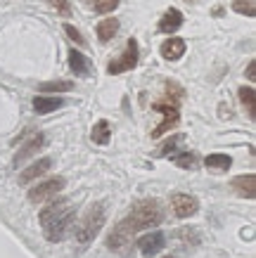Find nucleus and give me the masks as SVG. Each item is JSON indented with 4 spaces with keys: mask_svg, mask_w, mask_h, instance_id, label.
Wrapping results in <instances>:
<instances>
[{
    "mask_svg": "<svg viewBox=\"0 0 256 258\" xmlns=\"http://www.w3.org/2000/svg\"><path fill=\"white\" fill-rule=\"evenodd\" d=\"M74 218H76V209L69 202H64V199L47 204L38 216L47 242H62L64 237L71 232V227H74Z\"/></svg>",
    "mask_w": 256,
    "mask_h": 258,
    "instance_id": "nucleus-1",
    "label": "nucleus"
},
{
    "mask_svg": "<svg viewBox=\"0 0 256 258\" xmlns=\"http://www.w3.org/2000/svg\"><path fill=\"white\" fill-rule=\"evenodd\" d=\"M162 218H164L162 204L157 202V199H142V202H138L131 209L128 218H126V223H128V225L138 232V230H149V227H157L159 223H162Z\"/></svg>",
    "mask_w": 256,
    "mask_h": 258,
    "instance_id": "nucleus-2",
    "label": "nucleus"
},
{
    "mask_svg": "<svg viewBox=\"0 0 256 258\" xmlns=\"http://www.w3.org/2000/svg\"><path fill=\"white\" fill-rule=\"evenodd\" d=\"M105 218H107V213H105V204H95V206H90V211L85 213V218L81 220V225L76 227V232H74V237H76L78 244H90L95 239V237L100 235L102 225H105Z\"/></svg>",
    "mask_w": 256,
    "mask_h": 258,
    "instance_id": "nucleus-3",
    "label": "nucleus"
},
{
    "mask_svg": "<svg viewBox=\"0 0 256 258\" xmlns=\"http://www.w3.org/2000/svg\"><path fill=\"white\" fill-rule=\"evenodd\" d=\"M133 235H135V230H133L126 220H121L112 232H109V239H107V246L112 251H117V253H128L133 246Z\"/></svg>",
    "mask_w": 256,
    "mask_h": 258,
    "instance_id": "nucleus-4",
    "label": "nucleus"
},
{
    "mask_svg": "<svg viewBox=\"0 0 256 258\" xmlns=\"http://www.w3.org/2000/svg\"><path fill=\"white\" fill-rule=\"evenodd\" d=\"M138 57H140L138 43L131 38V40H128V45H126V50H124V55L109 64L107 71H109V74H124V71L135 69V64H138Z\"/></svg>",
    "mask_w": 256,
    "mask_h": 258,
    "instance_id": "nucleus-5",
    "label": "nucleus"
},
{
    "mask_svg": "<svg viewBox=\"0 0 256 258\" xmlns=\"http://www.w3.org/2000/svg\"><path fill=\"white\" fill-rule=\"evenodd\" d=\"M155 109L162 111L164 116H166L162 123L157 125L155 131H152V138H162L166 131H171L173 125H178V107H176V104H171V102H157Z\"/></svg>",
    "mask_w": 256,
    "mask_h": 258,
    "instance_id": "nucleus-6",
    "label": "nucleus"
},
{
    "mask_svg": "<svg viewBox=\"0 0 256 258\" xmlns=\"http://www.w3.org/2000/svg\"><path fill=\"white\" fill-rule=\"evenodd\" d=\"M64 189V180L62 178H50L45 182H40L36 187L29 192V199L31 202H45V199H53L57 192H62Z\"/></svg>",
    "mask_w": 256,
    "mask_h": 258,
    "instance_id": "nucleus-7",
    "label": "nucleus"
},
{
    "mask_svg": "<svg viewBox=\"0 0 256 258\" xmlns=\"http://www.w3.org/2000/svg\"><path fill=\"white\" fill-rule=\"evenodd\" d=\"M171 206H173L178 218H190V216L199 211V202L190 195H173L171 197Z\"/></svg>",
    "mask_w": 256,
    "mask_h": 258,
    "instance_id": "nucleus-8",
    "label": "nucleus"
},
{
    "mask_svg": "<svg viewBox=\"0 0 256 258\" xmlns=\"http://www.w3.org/2000/svg\"><path fill=\"white\" fill-rule=\"evenodd\" d=\"M164 242H166V237H164L162 232H149V235L138 239V249H140V253L152 256V253H159V251L164 249Z\"/></svg>",
    "mask_w": 256,
    "mask_h": 258,
    "instance_id": "nucleus-9",
    "label": "nucleus"
},
{
    "mask_svg": "<svg viewBox=\"0 0 256 258\" xmlns=\"http://www.w3.org/2000/svg\"><path fill=\"white\" fill-rule=\"evenodd\" d=\"M53 168V159L50 157H43V159H38L33 166H29L26 171L19 175V182L22 185H26V182H31V180H36V178H40V175H45L47 171Z\"/></svg>",
    "mask_w": 256,
    "mask_h": 258,
    "instance_id": "nucleus-10",
    "label": "nucleus"
},
{
    "mask_svg": "<svg viewBox=\"0 0 256 258\" xmlns=\"http://www.w3.org/2000/svg\"><path fill=\"white\" fill-rule=\"evenodd\" d=\"M185 40L183 38H169L164 40V45L159 47V52H162L164 59H169V62H176V59H180V57L185 55Z\"/></svg>",
    "mask_w": 256,
    "mask_h": 258,
    "instance_id": "nucleus-11",
    "label": "nucleus"
},
{
    "mask_svg": "<svg viewBox=\"0 0 256 258\" xmlns=\"http://www.w3.org/2000/svg\"><path fill=\"white\" fill-rule=\"evenodd\" d=\"M233 189L244 199H254L256 197V175L254 173H247V175H240V178L233 180Z\"/></svg>",
    "mask_w": 256,
    "mask_h": 258,
    "instance_id": "nucleus-12",
    "label": "nucleus"
},
{
    "mask_svg": "<svg viewBox=\"0 0 256 258\" xmlns=\"http://www.w3.org/2000/svg\"><path fill=\"white\" fill-rule=\"evenodd\" d=\"M43 142H45V138H43L40 133H36V138H31V140H29L22 149H19V152H17V157H15V166H22L29 157H33V154H36V152H38V149L43 147Z\"/></svg>",
    "mask_w": 256,
    "mask_h": 258,
    "instance_id": "nucleus-13",
    "label": "nucleus"
},
{
    "mask_svg": "<svg viewBox=\"0 0 256 258\" xmlns=\"http://www.w3.org/2000/svg\"><path fill=\"white\" fill-rule=\"evenodd\" d=\"M180 26H183V15H180V10L171 8L169 12L162 17V22H159V31L162 33H173V31H178Z\"/></svg>",
    "mask_w": 256,
    "mask_h": 258,
    "instance_id": "nucleus-14",
    "label": "nucleus"
},
{
    "mask_svg": "<svg viewBox=\"0 0 256 258\" xmlns=\"http://www.w3.org/2000/svg\"><path fill=\"white\" fill-rule=\"evenodd\" d=\"M117 31H119V19H114V17H107V19H102L97 24V38H100V43H109L117 36Z\"/></svg>",
    "mask_w": 256,
    "mask_h": 258,
    "instance_id": "nucleus-15",
    "label": "nucleus"
},
{
    "mask_svg": "<svg viewBox=\"0 0 256 258\" xmlns=\"http://www.w3.org/2000/svg\"><path fill=\"white\" fill-rule=\"evenodd\" d=\"M69 67L71 71L76 74V76H85V74H90V62L85 59L83 52H78V50H71L69 52Z\"/></svg>",
    "mask_w": 256,
    "mask_h": 258,
    "instance_id": "nucleus-16",
    "label": "nucleus"
},
{
    "mask_svg": "<svg viewBox=\"0 0 256 258\" xmlns=\"http://www.w3.org/2000/svg\"><path fill=\"white\" fill-rule=\"evenodd\" d=\"M62 107V97H33V109L38 114H47V111H55Z\"/></svg>",
    "mask_w": 256,
    "mask_h": 258,
    "instance_id": "nucleus-17",
    "label": "nucleus"
},
{
    "mask_svg": "<svg viewBox=\"0 0 256 258\" xmlns=\"http://www.w3.org/2000/svg\"><path fill=\"white\" fill-rule=\"evenodd\" d=\"M109 135H112V128H109L107 121H97V123L93 125V131H90V138H93V142H97V145H107Z\"/></svg>",
    "mask_w": 256,
    "mask_h": 258,
    "instance_id": "nucleus-18",
    "label": "nucleus"
},
{
    "mask_svg": "<svg viewBox=\"0 0 256 258\" xmlns=\"http://www.w3.org/2000/svg\"><path fill=\"white\" fill-rule=\"evenodd\" d=\"M69 90H74L71 81H47V83H40V93H69Z\"/></svg>",
    "mask_w": 256,
    "mask_h": 258,
    "instance_id": "nucleus-19",
    "label": "nucleus"
},
{
    "mask_svg": "<svg viewBox=\"0 0 256 258\" xmlns=\"http://www.w3.org/2000/svg\"><path fill=\"white\" fill-rule=\"evenodd\" d=\"M207 168H218V171H228L230 164H233V159L228 157V154H209L207 157Z\"/></svg>",
    "mask_w": 256,
    "mask_h": 258,
    "instance_id": "nucleus-20",
    "label": "nucleus"
},
{
    "mask_svg": "<svg viewBox=\"0 0 256 258\" xmlns=\"http://www.w3.org/2000/svg\"><path fill=\"white\" fill-rule=\"evenodd\" d=\"M254 97H256L254 88H242V90H240V100H242V104H244V107H247V111H249V116H251V118H256V107H254Z\"/></svg>",
    "mask_w": 256,
    "mask_h": 258,
    "instance_id": "nucleus-21",
    "label": "nucleus"
},
{
    "mask_svg": "<svg viewBox=\"0 0 256 258\" xmlns=\"http://www.w3.org/2000/svg\"><path fill=\"white\" fill-rule=\"evenodd\" d=\"M233 10L237 12V15H247V17L256 15L254 0H233Z\"/></svg>",
    "mask_w": 256,
    "mask_h": 258,
    "instance_id": "nucleus-22",
    "label": "nucleus"
},
{
    "mask_svg": "<svg viewBox=\"0 0 256 258\" xmlns=\"http://www.w3.org/2000/svg\"><path fill=\"white\" fill-rule=\"evenodd\" d=\"M173 161H176V166H180V168H192V166L197 164V154H192V152H183V154H176Z\"/></svg>",
    "mask_w": 256,
    "mask_h": 258,
    "instance_id": "nucleus-23",
    "label": "nucleus"
},
{
    "mask_svg": "<svg viewBox=\"0 0 256 258\" xmlns=\"http://www.w3.org/2000/svg\"><path fill=\"white\" fill-rule=\"evenodd\" d=\"M90 8L95 12H112L119 8V0H90Z\"/></svg>",
    "mask_w": 256,
    "mask_h": 258,
    "instance_id": "nucleus-24",
    "label": "nucleus"
},
{
    "mask_svg": "<svg viewBox=\"0 0 256 258\" xmlns=\"http://www.w3.org/2000/svg\"><path fill=\"white\" fill-rule=\"evenodd\" d=\"M166 95H169L171 104H176V107H178L180 100L185 97V93H183V88L176 86V83H166Z\"/></svg>",
    "mask_w": 256,
    "mask_h": 258,
    "instance_id": "nucleus-25",
    "label": "nucleus"
},
{
    "mask_svg": "<svg viewBox=\"0 0 256 258\" xmlns=\"http://www.w3.org/2000/svg\"><path fill=\"white\" fill-rule=\"evenodd\" d=\"M178 142H180V138H178V135H173L171 140H166L162 147L157 149V157H166V154H171V152L176 149V145H178Z\"/></svg>",
    "mask_w": 256,
    "mask_h": 258,
    "instance_id": "nucleus-26",
    "label": "nucleus"
},
{
    "mask_svg": "<svg viewBox=\"0 0 256 258\" xmlns=\"http://www.w3.org/2000/svg\"><path fill=\"white\" fill-rule=\"evenodd\" d=\"M64 31H67V36H69L74 43H78V45H83V43H85L83 36H81V31H78V29H74L71 24H64Z\"/></svg>",
    "mask_w": 256,
    "mask_h": 258,
    "instance_id": "nucleus-27",
    "label": "nucleus"
},
{
    "mask_svg": "<svg viewBox=\"0 0 256 258\" xmlns=\"http://www.w3.org/2000/svg\"><path fill=\"white\" fill-rule=\"evenodd\" d=\"M53 3V8L60 12V15H69L71 12V5H69V0H50Z\"/></svg>",
    "mask_w": 256,
    "mask_h": 258,
    "instance_id": "nucleus-28",
    "label": "nucleus"
},
{
    "mask_svg": "<svg viewBox=\"0 0 256 258\" xmlns=\"http://www.w3.org/2000/svg\"><path fill=\"white\" fill-rule=\"evenodd\" d=\"M254 71H256V64L249 62V67H247V79L249 81H254Z\"/></svg>",
    "mask_w": 256,
    "mask_h": 258,
    "instance_id": "nucleus-29",
    "label": "nucleus"
},
{
    "mask_svg": "<svg viewBox=\"0 0 256 258\" xmlns=\"http://www.w3.org/2000/svg\"><path fill=\"white\" fill-rule=\"evenodd\" d=\"M164 258H173V256H164Z\"/></svg>",
    "mask_w": 256,
    "mask_h": 258,
    "instance_id": "nucleus-30",
    "label": "nucleus"
}]
</instances>
